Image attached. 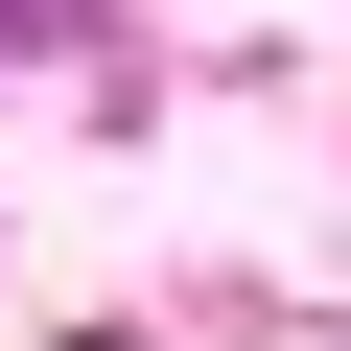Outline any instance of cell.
I'll list each match as a JSON object with an SVG mask.
<instances>
[{"label":"cell","mask_w":351,"mask_h":351,"mask_svg":"<svg viewBox=\"0 0 351 351\" xmlns=\"http://www.w3.org/2000/svg\"><path fill=\"white\" fill-rule=\"evenodd\" d=\"M0 24H47V0H0Z\"/></svg>","instance_id":"6da1fadb"}]
</instances>
